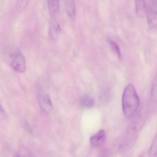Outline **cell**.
I'll return each instance as SVG.
<instances>
[{
  "mask_svg": "<svg viewBox=\"0 0 157 157\" xmlns=\"http://www.w3.org/2000/svg\"><path fill=\"white\" fill-rule=\"evenodd\" d=\"M122 109L125 116L131 117L136 112L140 105L139 97L132 84L127 85L124 89L122 98Z\"/></svg>",
  "mask_w": 157,
  "mask_h": 157,
  "instance_id": "6da1fadb",
  "label": "cell"
},
{
  "mask_svg": "<svg viewBox=\"0 0 157 157\" xmlns=\"http://www.w3.org/2000/svg\"><path fill=\"white\" fill-rule=\"evenodd\" d=\"M10 64L13 69L19 73H24L26 69L25 60L21 50L16 49L10 56Z\"/></svg>",
  "mask_w": 157,
  "mask_h": 157,
  "instance_id": "7a4b0ae2",
  "label": "cell"
},
{
  "mask_svg": "<svg viewBox=\"0 0 157 157\" xmlns=\"http://www.w3.org/2000/svg\"><path fill=\"white\" fill-rule=\"evenodd\" d=\"M146 14L148 25L150 29L157 27V0H147Z\"/></svg>",
  "mask_w": 157,
  "mask_h": 157,
  "instance_id": "3957f363",
  "label": "cell"
},
{
  "mask_svg": "<svg viewBox=\"0 0 157 157\" xmlns=\"http://www.w3.org/2000/svg\"><path fill=\"white\" fill-rule=\"evenodd\" d=\"M38 101L40 107L46 112H49L53 109V105L48 94L41 90L38 94Z\"/></svg>",
  "mask_w": 157,
  "mask_h": 157,
  "instance_id": "277c9868",
  "label": "cell"
},
{
  "mask_svg": "<svg viewBox=\"0 0 157 157\" xmlns=\"http://www.w3.org/2000/svg\"><path fill=\"white\" fill-rule=\"evenodd\" d=\"M106 138V132L104 129H101L91 136L90 143L94 147H100L104 144Z\"/></svg>",
  "mask_w": 157,
  "mask_h": 157,
  "instance_id": "5b68a950",
  "label": "cell"
},
{
  "mask_svg": "<svg viewBox=\"0 0 157 157\" xmlns=\"http://www.w3.org/2000/svg\"><path fill=\"white\" fill-rule=\"evenodd\" d=\"M61 29L60 25L56 21H53L49 25L48 34L51 40L56 41L59 37Z\"/></svg>",
  "mask_w": 157,
  "mask_h": 157,
  "instance_id": "8992f818",
  "label": "cell"
},
{
  "mask_svg": "<svg viewBox=\"0 0 157 157\" xmlns=\"http://www.w3.org/2000/svg\"><path fill=\"white\" fill-rule=\"evenodd\" d=\"M48 10L52 16H56L58 14L60 9L59 0H48Z\"/></svg>",
  "mask_w": 157,
  "mask_h": 157,
  "instance_id": "52a82bcc",
  "label": "cell"
},
{
  "mask_svg": "<svg viewBox=\"0 0 157 157\" xmlns=\"http://www.w3.org/2000/svg\"><path fill=\"white\" fill-rule=\"evenodd\" d=\"M66 8L70 19L74 20L76 17V8L74 0H66Z\"/></svg>",
  "mask_w": 157,
  "mask_h": 157,
  "instance_id": "ba28073f",
  "label": "cell"
},
{
  "mask_svg": "<svg viewBox=\"0 0 157 157\" xmlns=\"http://www.w3.org/2000/svg\"><path fill=\"white\" fill-rule=\"evenodd\" d=\"M80 104L84 108H90L94 106L95 102L92 96L89 94H85L81 97Z\"/></svg>",
  "mask_w": 157,
  "mask_h": 157,
  "instance_id": "9c48e42d",
  "label": "cell"
},
{
  "mask_svg": "<svg viewBox=\"0 0 157 157\" xmlns=\"http://www.w3.org/2000/svg\"><path fill=\"white\" fill-rule=\"evenodd\" d=\"M147 2L146 0H136V11L137 14L139 16H144L146 14Z\"/></svg>",
  "mask_w": 157,
  "mask_h": 157,
  "instance_id": "30bf717a",
  "label": "cell"
},
{
  "mask_svg": "<svg viewBox=\"0 0 157 157\" xmlns=\"http://www.w3.org/2000/svg\"><path fill=\"white\" fill-rule=\"evenodd\" d=\"M150 98L152 105L157 107V74L151 86Z\"/></svg>",
  "mask_w": 157,
  "mask_h": 157,
  "instance_id": "8fae6325",
  "label": "cell"
},
{
  "mask_svg": "<svg viewBox=\"0 0 157 157\" xmlns=\"http://www.w3.org/2000/svg\"><path fill=\"white\" fill-rule=\"evenodd\" d=\"M108 42H109L110 47L113 52L117 56L119 59H121L122 58V54H121V50H120V47H119L118 44L112 39H110Z\"/></svg>",
  "mask_w": 157,
  "mask_h": 157,
  "instance_id": "7c38bea8",
  "label": "cell"
},
{
  "mask_svg": "<svg viewBox=\"0 0 157 157\" xmlns=\"http://www.w3.org/2000/svg\"><path fill=\"white\" fill-rule=\"evenodd\" d=\"M149 155L150 157H157V134L152 140L149 151Z\"/></svg>",
  "mask_w": 157,
  "mask_h": 157,
  "instance_id": "4fadbf2b",
  "label": "cell"
},
{
  "mask_svg": "<svg viewBox=\"0 0 157 157\" xmlns=\"http://www.w3.org/2000/svg\"><path fill=\"white\" fill-rule=\"evenodd\" d=\"M30 0H17L16 8L19 12H23L26 9Z\"/></svg>",
  "mask_w": 157,
  "mask_h": 157,
  "instance_id": "5bb4252c",
  "label": "cell"
}]
</instances>
